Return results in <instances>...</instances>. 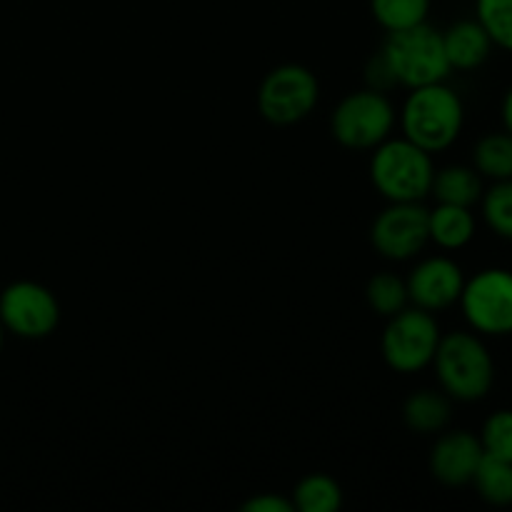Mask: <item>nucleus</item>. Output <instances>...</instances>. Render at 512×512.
<instances>
[{
    "mask_svg": "<svg viewBox=\"0 0 512 512\" xmlns=\"http://www.w3.org/2000/svg\"><path fill=\"white\" fill-rule=\"evenodd\" d=\"M483 455L478 435L470 430H450L440 435L430 450V473L445 488H463L473 483Z\"/></svg>",
    "mask_w": 512,
    "mask_h": 512,
    "instance_id": "nucleus-12",
    "label": "nucleus"
},
{
    "mask_svg": "<svg viewBox=\"0 0 512 512\" xmlns=\"http://www.w3.org/2000/svg\"><path fill=\"white\" fill-rule=\"evenodd\" d=\"M478 438L485 455L512 463V410H495L483 423Z\"/></svg>",
    "mask_w": 512,
    "mask_h": 512,
    "instance_id": "nucleus-24",
    "label": "nucleus"
},
{
    "mask_svg": "<svg viewBox=\"0 0 512 512\" xmlns=\"http://www.w3.org/2000/svg\"><path fill=\"white\" fill-rule=\"evenodd\" d=\"M480 213L490 233L512 243V180H498L480 198Z\"/></svg>",
    "mask_w": 512,
    "mask_h": 512,
    "instance_id": "nucleus-22",
    "label": "nucleus"
},
{
    "mask_svg": "<svg viewBox=\"0 0 512 512\" xmlns=\"http://www.w3.org/2000/svg\"><path fill=\"white\" fill-rule=\"evenodd\" d=\"M320 100V83L305 65L285 63L270 70L258 88V110L268 123L295 125L308 118Z\"/></svg>",
    "mask_w": 512,
    "mask_h": 512,
    "instance_id": "nucleus-8",
    "label": "nucleus"
},
{
    "mask_svg": "<svg viewBox=\"0 0 512 512\" xmlns=\"http://www.w3.org/2000/svg\"><path fill=\"white\" fill-rule=\"evenodd\" d=\"M443 45L450 68L463 70V73L483 68L495 48L490 35L475 18L458 20L448 30H443Z\"/></svg>",
    "mask_w": 512,
    "mask_h": 512,
    "instance_id": "nucleus-13",
    "label": "nucleus"
},
{
    "mask_svg": "<svg viewBox=\"0 0 512 512\" xmlns=\"http://www.w3.org/2000/svg\"><path fill=\"white\" fill-rule=\"evenodd\" d=\"M370 180L388 203H423L435 178L433 155L408 138H388L373 148Z\"/></svg>",
    "mask_w": 512,
    "mask_h": 512,
    "instance_id": "nucleus-3",
    "label": "nucleus"
},
{
    "mask_svg": "<svg viewBox=\"0 0 512 512\" xmlns=\"http://www.w3.org/2000/svg\"><path fill=\"white\" fill-rule=\"evenodd\" d=\"M473 168L490 183L512 180V135L508 130L488 133L475 143Z\"/></svg>",
    "mask_w": 512,
    "mask_h": 512,
    "instance_id": "nucleus-17",
    "label": "nucleus"
},
{
    "mask_svg": "<svg viewBox=\"0 0 512 512\" xmlns=\"http://www.w3.org/2000/svg\"><path fill=\"white\" fill-rule=\"evenodd\" d=\"M365 80H368V88L380 90V93H388L390 88H395L393 75H390L388 65H385L383 55L380 53H375L373 58H370L368 68H365Z\"/></svg>",
    "mask_w": 512,
    "mask_h": 512,
    "instance_id": "nucleus-25",
    "label": "nucleus"
},
{
    "mask_svg": "<svg viewBox=\"0 0 512 512\" xmlns=\"http://www.w3.org/2000/svg\"><path fill=\"white\" fill-rule=\"evenodd\" d=\"M428 215L423 203H390L370 225V243L385 260L415 258L430 243Z\"/></svg>",
    "mask_w": 512,
    "mask_h": 512,
    "instance_id": "nucleus-10",
    "label": "nucleus"
},
{
    "mask_svg": "<svg viewBox=\"0 0 512 512\" xmlns=\"http://www.w3.org/2000/svg\"><path fill=\"white\" fill-rule=\"evenodd\" d=\"M428 230L430 243L438 245L440 250L455 253L473 243L475 233H478V220H475L473 208L438 203L428 215Z\"/></svg>",
    "mask_w": 512,
    "mask_h": 512,
    "instance_id": "nucleus-14",
    "label": "nucleus"
},
{
    "mask_svg": "<svg viewBox=\"0 0 512 512\" xmlns=\"http://www.w3.org/2000/svg\"><path fill=\"white\" fill-rule=\"evenodd\" d=\"M440 390L458 403H478L495 385V360L483 335L473 330H453L443 335L430 363Z\"/></svg>",
    "mask_w": 512,
    "mask_h": 512,
    "instance_id": "nucleus-1",
    "label": "nucleus"
},
{
    "mask_svg": "<svg viewBox=\"0 0 512 512\" xmlns=\"http://www.w3.org/2000/svg\"><path fill=\"white\" fill-rule=\"evenodd\" d=\"M0 323L5 333L15 338H48L60 323V303L45 285L35 280H15L0 293Z\"/></svg>",
    "mask_w": 512,
    "mask_h": 512,
    "instance_id": "nucleus-9",
    "label": "nucleus"
},
{
    "mask_svg": "<svg viewBox=\"0 0 512 512\" xmlns=\"http://www.w3.org/2000/svg\"><path fill=\"white\" fill-rule=\"evenodd\" d=\"M370 13L380 28L398 33L428 20L430 0H370Z\"/></svg>",
    "mask_w": 512,
    "mask_h": 512,
    "instance_id": "nucleus-20",
    "label": "nucleus"
},
{
    "mask_svg": "<svg viewBox=\"0 0 512 512\" xmlns=\"http://www.w3.org/2000/svg\"><path fill=\"white\" fill-rule=\"evenodd\" d=\"M398 113L385 93L373 88L345 95L333 110L330 133L348 150H373L390 138Z\"/></svg>",
    "mask_w": 512,
    "mask_h": 512,
    "instance_id": "nucleus-5",
    "label": "nucleus"
},
{
    "mask_svg": "<svg viewBox=\"0 0 512 512\" xmlns=\"http://www.w3.org/2000/svg\"><path fill=\"white\" fill-rule=\"evenodd\" d=\"M290 500L300 512H338L343 508V490L330 475L313 473L295 485Z\"/></svg>",
    "mask_w": 512,
    "mask_h": 512,
    "instance_id": "nucleus-18",
    "label": "nucleus"
},
{
    "mask_svg": "<svg viewBox=\"0 0 512 512\" xmlns=\"http://www.w3.org/2000/svg\"><path fill=\"white\" fill-rule=\"evenodd\" d=\"M453 418V400L443 390H418L403 405V420L408 430L418 435L443 433Z\"/></svg>",
    "mask_w": 512,
    "mask_h": 512,
    "instance_id": "nucleus-16",
    "label": "nucleus"
},
{
    "mask_svg": "<svg viewBox=\"0 0 512 512\" xmlns=\"http://www.w3.org/2000/svg\"><path fill=\"white\" fill-rule=\"evenodd\" d=\"M485 193V180L473 165H445V168L435 170L433 195L438 203L448 205H463V208H473L480 203Z\"/></svg>",
    "mask_w": 512,
    "mask_h": 512,
    "instance_id": "nucleus-15",
    "label": "nucleus"
},
{
    "mask_svg": "<svg viewBox=\"0 0 512 512\" xmlns=\"http://www.w3.org/2000/svg\"><path fill=\"white\" fill-rule=\"evenodd\" d=\"M3 343H5V328L3 323H0V350H3Z\"/></svg>",
    "mask_w": 512,
    "mask_h": 512,
    "instance_id": "nucleus-28",
    "label": "nucleus"
},
{
    "mask_svg": "<svg viewBox=\"0 0 512 512\" xmlns=\"http://www.w3.org/2000/svg\"><path fill=\"white\" fill-rule=\"evenodd\" d=\"M410 305L428 313H440L458 305L465 285V273L448 255L425 258L405 278Z\"/></svg>",
    "mask_w": 512,
    "mask_h": 512,
    "instance_id": "nucleus-11",
    "label": "nucleus"
},
{
    "mask_svg": "<svg viewBox=\"0 0 512 512\" xmlns=\"http://www.w3.org/2000/svg\"><path fill=\"white\" fill-rule=\"evenodd\" d=\"M403 138L435 155L448 150L460 138L465 125V103L448 83H430L413 88L400 108Z\"/></svg>",
    "mask_w": 512,
    "mask_h": 512,
    "instance_id": "nucleus-2",
    "label": "nucleus"
},
{
    "mask_svg": "<svg viewBox=\"0 0 512 512\" xmlns=\"http://www.w3.org/2000/svg\"><path fill=\"white\" fill-rule=\"evenodd\" d=\"M475 20L483 25L495 48L512 53V0H475Z\"/></svg>",
    "mask_w": 512,
    "mask_h": 512,
    "instance_id": "nucleus-23",
    "label": "nucleus"
},
{
    "mask_svg": "<svg viewBox=\"0 0 512 512\" xmlns=\"http://www.w3.org/2000/svg\"><path fill=\"white\" fill-rule=\"evenodd\" d=\"M500 118H503V130H508L512 135V85L505 90L503 105H500Z\"/></svg>",
    "mask_w": 512,
    "mask_h": 512,
    "instance_id": "nucleus-27",
    "label": "nucleus"
},
{
    "mask_svg": "<svg viewBox=\"0 0 512 512\" xmlns=\"http://www.w3.org/2000/svg\"><path fill=\"white\" fill-rule=\"evenodd\" d=\"M458 305L473 333L508 338L512 335V270L485 268L465 278Z\"/></svg>",
    "mask_w": 512,
    "mask_h": 512,
    "instance_id": "nucleus-7",
    "label": "nucleus"
},
{
    "mask_svg": "<svg viewBox=\"0 0 512 512\" xmlns=\"http://www.w3.org/2000/svg\"><path fill=\"white\" fill-rule=\"evenodd\" d=\"M440 338L443 333H440L435 313L408 305L393 318H388L380 350H383V358L390 370L400 375H413L430 368Z\"/></svg>",
    "mask_w": 512,
    "mask_h": 512,
    "instance_id": "nucleus-6",
    "label": "nucleus"
},
{
    "mask_svg": "<svg viewBox=\"0 0 512 512\" xmlns=\"http://www.w3.org/2000/svg\"><path fill=\"white\" fill-rule=\"evenodd\" d=\"M380 55L395 85H403L408 90L443 83L453 73L445 55L443 30L428 25V20L413 28L398 30V33H388Z\"/></svg>",
    "mask_w": 512,
    "mask_h": 512,
    "instance_id": "nucleus-4",
    "label": "nucleus"
},
{
    "mask_svg": "<svg viewBox=\"0 0 512 512\" xmlns=\"http://www.w3.org/2000/svg\"><path fill=\"white\" fill-rule=\"evenodd\" d=\"M473 485L485 503L508 508L512 505V463L493 458V455H483L473 475Z\"/></svg>",
    "mask_w": 512,
    "mask_h": 512,
    "instance_id": "nucleus-19",
    "label": "nucleus"
},
{
    "mask_svg": "<svg viewBox=\"0 0 512 512\" xmlns=\"http://www.w3.org/2000/svg\"><path fill=\"white\" fill-rule=\"evenodd\" d=\"M243 512H295L293 500L283 498V495L263 493L258 498H250L248 503H243Z\"/></svg>",
    "mask_w": 512,
    "mask_h": 512,
    "instance_id": "nucleus-26",
    "label": "nucleus"
},
{
    "mask_svg": "<svg viewBox=\"0 0 512 512\" xmlns=\"http://www.w3.org/2000/svg\"><path fill=\"white\" fill-rule=\"evenodd\" d=\"M365 298H368L370 310L383 315V318H393L395 313H400V310L410 305L408 285L395 273L373 275L368 280V288H365Z\"/></svg>",
    "mask_w": 512,
    "mask_h": 512,
    "instance_id": "nucleus-21",
    "label": "nucleus"
}]
</instances>
